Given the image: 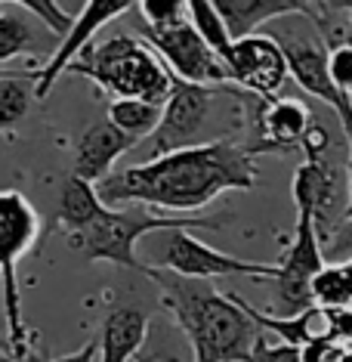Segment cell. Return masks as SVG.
<instances>
[{"instance_id":"6da1fadb","label":"cell","mask_w":352,"mask_h":362,"mask_svg":"<svg viewBox=\"0 0 352 362\" xmlns=\"http://www.w3.org/2000/svg\"><path fill=\"white\" fill-rule=\"evenodd\" d=\"M257 180V158L244 143L219 139L114 170L96 186V195L105 208L142 204L158 214L195 217V211L214 204L223 192H248Z\"/></svg>"},{"instance_id":"7a4b0ae2","label":"cell","mask_w":352,"mask_h":362,"mask_svg":"<svg viewBox=\"0 0 352 362\" xmlns=\"http://www.w3.org/2000/svg\"><path fill=\"white\" fill-rule=\"evenodd\" d=\"M145 276L158 285L161 307L174 316L195 362H248L260 328L232 294H219L214 282L183 279L154 267L145 269Z\"/></svg>"},{"instance_id":"3957f363","label":"cell","mask_w":352,"mask_h":362,"mask_svg":"<svg viewBox=\"0 0 352 362\" xmlns=\"http://www.w3.org/2000/svg\"><path fill=\"white\" fill-rule=\"evenodd\" d=\"M223 220L214 217H174V214H158L142 204H121V208H102L90 217L87 226H80L78 233L68 235V248L84 254L87 260H102L114 263V267L133 269L142 273L149 269V263L136 257V245L152 233H174V229H217Z\"/></svg>"},{"instance_id":"277c9868","label":"cell","mask_w":352,"mask_h":362,"mask_svg":"<svg viewBox=\"0 0 352 362\" xmlns=\"http://www.w3.org/2000/svg\"><path fill=\"white\" fill-rule=\"evenodd\" d=\"M68 75L93 81L99 90L111 93V100H142L164 105L174 90V75L142 37L114 35L102 44H90Z\"/></svg>"},{"instance_id":"5b68a950","label":"cell","mask_w":352,"mask_h":362,"mask_svg":"<svg viewBox=\"0 0 352 362\" xmlns=\"http://www.w3.org/2000/svg\"><path fill=\"white\" fill-rule=\"evenodd\" d=\"M40 238V217L19 189H0V291H4L6 344L13 353H25L28 328L22 316V285L16 276L19 260L31 254Z\"/></svg>"},{"instance_id":"8992f818","label":"cell","mask_w":352,"mask_h":362,"mask_svg":"<svg viewBox=\"0 0 352 362\" xmlns=\"http://www.w3.org/2000/svg\"><path fill=\"white\" fill-rule=\"evenodd\" d=\"M226 90L229 87H195L174 78V90H170L167 103L161 109L158 130L149 136L145 161L179 152V149H195V146L214 143L210 124H214L217 103Z\"/></svg>"},{"instance_id":"52a82bcc","label":"cell","mask_w":352,"mask_h":362,"mask_svg":"<svg viewBox=\"0 0 352 362\" xmlns=\"http://www.w3.org/2000/svg\"><path fill=\"white\" fill-rule=\"evenodd\" d=\"M154 269L174 273L183 279H201V282H214L223 276H248V279H275L278 263H260L244 260L238 254H226L210 248L207 242L195 238L189 229H174V233H161V248L154 254Z\"/></svg>"},{"instance_id":"ba28073f","label":"cell","mask_w":352,"mask_h":362,"mask_svg":"<svg viewBox=\"0 0 352 362\" xmlns=\"http://www.w3.org/2000/svg\"><path fill=\"white\" fill-rule=\"evenodd\" d=\"M327 267L324 254H322V242H318V229L312 220V211L297 208V229L293 238L284 251L281 263H278L275 273V294L272 303L275 310L272 316H297V313L315 307L312 303V279Z\"/></svg>"},{"instance_id":"9c48e42d","label":"cell","mask_w":352,"mask_h":362,"mask_svg":"<svg viewBox=\"0 0 352 362\" xmlns=\"http://www.w3.org/2000/svg\"><path fill=\"white\" fill-rule=\"evenodd\" d=\"M142 40L154 50L176 81L195 87H232L223 59L201 40L189 19L176 22L170 28H145Z\"/></svg>"},{"instance_id":"30bf717a","label":"cell","mask_w":352,"mask_h":362,"mask_svg":"<svg viewBox=\"0 0 352 362\" xmlns=\"http://www.w3.org/2000/svg\"><path fill=\"white\" fill-rule=\"evenodd\" d=\"M133 6H136L133 0H87V4H80V13H78L71 31L65 35V40H59V47L47 56V62L40 65L37 71H31L35 100H47L50 90L56 87V81L68 71V65H75L80 59V53L93 44V37L99 35L109 22H114L118 16L133 10Z\"/></svg>"},{"instance_id":"8fae6325","label":"cell","mask_w":352,"mask_h":362,"mask_svg":"<svg viewBox=\"0 0 352 362\" xmlns=\"http://www.w3.org/2000/svg\"><path fill=\"white\" fill-rule=\"evenodd\" d=\"M226 71L232 87L248 90L250 96H260L266 103L275 100L281 84L288 81V59L272 35H250L232 44Z\"/></svg>"},{"instance_id":"7c38bea8","label":"cell","mask_w":352,"mask_h":362,"mask_svg":"<svg viewBox=\"0 0 352 362\" xmlns=\"http://www.w3.org/2000/svg\"><path fill=\"white\" fill-rule=\"evenodd\" d=\"M312 130V109L300 100H266L253 115V130L244 139V149L253 158L272 152L303 149V139Z\"/></svg>"},{"instance_id":"4fadbf2b","label":"cell","mask_w":352,"mask_h":362,"mask_svg":"<svg viewBox=\"0 0 352 362\" xmlns=\"http://www.w3.org/2000/svg\"><path fill=\"white\" fill-rule=\"evenodd\" d=\"M275 40L281 44V53H284V59H288V75L297 81L309 96L322 100L337 118L352 109V103L343 100L331 84V75H327V44L322 35H306V37L284 35Z\"/></svg>"},{"instance_id":"5bb4252c","label":"cell","mask_w":352,"mask_h":362,"mask_svg":"<svg viewBox=\"0 0 352 362\" xmlns=\"http://www.w3.org/2000/svg\"><path fill=\"white\" fill-rule=\"evenodd\" d=\"M219 19L226 22L229 37L241 40L257 35L266 22L275 19H312L315 25H324V6L322 4H306V0H214Z\"/></svg>"},{"instance_id":"9a60e30c","label":"cell","mask_w":352,"mask_h":362,"mask_svg":"<svg viewBox=\"0 0 352 362\" xmlns=\"http://www.w3.org/2000/svg\"><path fill=\"white\" fill-rule=\"evenodd\" d=\"M136 149V143L114 130L109 121H96L90 124L75 143V161H71V177L84 180L90 186H99L105 177L114 174V164L121 155Z\"/></svg>"},{"instance_id":"2e32d148","label":"cell","mask_w":352,"mask_h":362,"mask_svg":"<svg viewBox=\"0 0 352 362\" xmlns=\"http://www.w3.org/2000/svg\"><path fill=\"white\" fill-rule=\"evenodd\" d=\"M293 202H297V208L312 211L315 229L324 233L334 223V204L343 202L337 170L327 168L324 158L303 161L293 174Z\"/></svg>"},{"instance_id":"e0dca14e","label":"cell","mask_w":352,"mask_h":362,"mask_svg":"<svg viewBox=\"0 0 352 362\" xmlns=\"http://www.w3.org/2000/svg\"><path fill=\"white\" fill-rule=\"evenodd\" d=\"M152 319L139 307H114L109 310L99 332V362H130L149 341Z\"/></svg>"},{"instance_id":"ac0fdd59","label":"cell","mask_w":352,"mask_h":362,"mask_svg":"<svg viewBox=\"0 0 352 362\" xmlns=\"http://www.w3.org/2000/svg\"><path fill=\"white\" fill-rule=\"evenodd\" d=\"M99 208L102 202L96 195V186H90L78 177H68L59 189V202H56V223L65 229V235H71L80 226H87L90 217Z\"/></svg>"},{"instance_id":"d6986e66","label":"cell","mask_w":352,"mask_h":362,"mask_svg":"<svg viewBox=\"0 0 352 362\" xmlns=\"http://www.w3.org/2000/svg\"><path fill=\"white\" fill-rule=\"evenodd\" d=\"M161 109L164 105H152V103H142V100H111L109 112H105V121L139 146L158 130Z\"/></svg>"},{"instance_id":"ffe728a7","label":"cell","mask_w":352,"mask_h":362,"mask_svg":"<svg viewBox=\"0 0 352 362\" xmlns=\"http://www.w3.org/2000/svg\"><path fill=\"white\" fill-rule=\"evenodd\" d=\"M31 100H35L31 75H16V71L0 75V134H10L25 121Z\"/></svg>"},{"instance_id":"44dd1931","label":"cell","mask_w":352,"mask_h":362,"mask_svg":"<svg viewBox=\"0 0 352 362\" xmlns=\"http://www.w3.org/2000/svg\"><path fill=\"white\" fill-rule=\"evenodd\" d=\"M312 303L322 310H352V263L324 267L312 279Z\"/></svg>"},{"instance_id":"7402d4cb","label":"cell","mask_w":352,"mask_h":362,"mask_svg":"<svg viewBox=\"0 0 352 362\" xmlns=\"http://www.w3.org/2000/svg\"><path fill=\"white\" fill-rule=\"evenodd\" d=\"M186 13H189V22H192V28L201 35V40L226 65V59L232 56V37H229L226 22L219 19L214 0H189V4H186Z\"/></svg>"},{"instance_id":"603a6c76","label":"cell","mask_w":352,"mask_h":362,"mask_svg":"<svg viewBox=\"0 0 352 362\" xmlns=\"http://www.w3.org/2000/svg\"><path fill=\"white\" fill-rule=\"evenodd\" d=\"M35 44V31L22 16L0 13V65L16 59Z\"/></svg>"},{"instance_id":"cb8c5ba5","label":"cell","mask_w":352,"mask_h":362,"mask_svg":"<svg viewBox=\"0 0 352 362\" xmlns=\"http://www.w3.org/2000/svg\"><path fill=\"white\" fill-rule=\"evenodd\" d=\"M22 10H25L28 16H35V19H40L47 28L53 31L59 40H65V35L71 31V25H75L78 13H68L65 10V4H56V0H22Z\"/></svg>"},{"instance_id":"d4e9b609","label":"cell","mask_w":352,"mask_h":362,"mask_svg":"<svg viewBox=\"0 0 352 362\" xmlns=\"http://www.w3.org/2000/svg\"><path fill=\"white\" fill-rule=\"evenodd\" d=\"M186 4H189V0H139L136 10L142 16L145 28H170V25H176V22L189 19Z\"/></svg>"},{"instance_id":"484cf974","label":"cell","mask_w":352,"mask_h":362,"mask_svg":"<svg viewBox=\"0 0 352 362\" xmlns=\"http://www.w3.org/2000/svg\"><path fill=\"white\" fill-rule=\"evenodd\" d=\"M327 75H331L334 90L343 100L352 103V47L349 44H334L327 50Z\"/></svg>"},{"instance_id":"4316f807","label":"cell","mask_w":352,"mask_h":362,"mask_svg":"<svg viewBox=\"0 0 352 362\" xmlns=\"http://www.w3.org/2000/svg\"><path fill=\"white\" fill-rule=\"evenodd\" d=\"M248 362H300V350L291 347V344L278 341V337L260 332L257 341L250 347Z\"/></svg>"},{"instance_id":"83f0119b","label":"cell","mask_w":352,"mask_h":362,"mask_svg":"<svg viewBox=\"0 0 352 362\" xmlns=\"http://www.w3.org/2000/svg\"><path fill=\"white\" fill-rule=\"evenodd\" d=\"M136 362H195V359H192V353L176 350L167 341H154V344L145 341V347L136 353Z\"/></svg>"},{"instance_id":"f1b7e54d","label":"cell","mask_w":352,"mask_h":362,"mask_svg":"<svg viewBox=\"0 0 352 362\" xmlns=\"http://www.w3.org/2000/svg\"><path fill=\"white\" fill-rule=\"evenodd\" d=\"M343 344L337 341H312L300 347V362H337L343 356Z\"/></svg>"},{"instance_id":"f546056e","label":"cell","mask_w":352,"mask_h":362,"mask_svg":"<svg viewBox=\"0 0 352 362\" xmlns=\"http://www.w3.org/2000/svg\"><path fill=\"white\" fill-rule=\"evenodd\" d=\"M331 337L343 347H352V310H327Z\"/></svg>"},{"instance_id":"4dcf8cb0","label":"cell","mask_w":352,"mask_h":362,"mask_svg":"<svg viewBox=\"0 0 352 362\" xmlns=\"http://www.w3.org/2000/svg\"><path fill=\"white\" fill-rule=\"evenodd\" d=\"M340 127L349 139V161H346V217H352V112L340 118Z\"/></svg>"},{"instance_id":"1f68e13d","label":"cell","mask_w":352,"mask_h":362,"mask_svg":"<svg viewBox=\"0 0 352 362\" xmlns=\"http://www.w3.org/2000/svg\"><path fill=\"white\" fill-rule=\"evenodd\" d=\"M96 356H99V344L87 341L78 353H68V356H59V359H53V362H96Z\"/></svg>"},{"instance_id":"d6a6232c","label":"cell","mask_w":352,"mask_h":362,"mask_svg":"<svg viewBox=\"0 0 352 362\" xmlns=\"http://www.w3.org/2000/svg\"><path fill=\"white\" fill-rule=\"evenodd\" d=\"M324 10H343V13L352 16V10H349V6H343V4H324ZM334 35H337V44H349L352 47V25L343 28V31H334Z\"/></svg>"},{"instance_id":"836d02e7","label":"cell","mask_w":352,"mask_h":362,"mask_svg":"<svg viewBox=\"0 0 352 362\" xmlns=\"http://www.w3.org/2000/svg\"><path fill=\"white\" fill-rule=\"evenodd\" d=\"M337 362H352V347H346V350H343V356H340Z\"/></svg>"},{"instance_id":"e575fe53","label":"cell","mask_w":352,"mask_h":362,"mask_svg":"<svg viewBox=\"0 0 352 362\" xmlns=\"http://www.w3.org/2000/svg\"><path fill=\"white\" fill-rule=\"evenodd\" d=\"M343 6H349V10H352V4H343Z\"/></svg>"},{"instance_id":"d590c367","label":"cell","mask_w":352,"mask_h":362,"mask_svg":"<svg viewBox=\"0 0 352 362\" xmlns=\"http://www.w3.org/2000/svg\"><path fill=\"white\" fill-rule=\"evenodd\" d=\"M0 75H4V71H0Z\"/></svg>"}]
</instances>
